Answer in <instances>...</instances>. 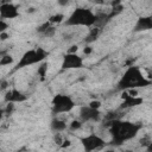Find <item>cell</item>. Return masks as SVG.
<instances>
[{"label":"cell","instance_id":"6da1fadb","mask_svg":"<svg viewBox=\"0 0 152 152\" xmlns=\"http://www.w3.org/2000/svg\"><path fill=\"white\" fill-rule=\"evenodd\" d=\"M140 129L141 125L118 119L112 120L109 128V133L112 134V142L114 145H122L124 142L133 139Z\"/></svg>","mask_w":152,"mask_h":152},{"label":"cell","instance_id":"7a4b0ae2","mask_svg":"<svg viewBox=\"0 0 152 152\" xmlns=\"http://www.w3.org/2000/svg\"><path fill=\"white\" fill-rule=\"evenodd\" d=\"M150 84H151V81L142 75L141 70L138 66L131 65L126 69V71L121 76L118 83V88L125 91L129 89H137L140 87H147Z\"/></svg>","mask_w":152,"mask_h":152},{"label":"cell","instance_id":"3957f363","mask_svg":"<svg viewBox=\"0 0 152 152\" xmlns=\"http://www.w3.org/2000/svg\"><path fill=\"white\" fill-rule=\"evenodd\" d=\"M99 17L89 8L78 7L71 12V14L65 20V25L68 26H86L91 27L96 24Z\"/></svg>","mask_w":152,"mask_h":152},{"label":"cell","instance_id":"277c9868","mask_svg":"<svg viewBox=\"0 0 152 152\" xmlns=\"http://www.w3.org/2000/svg\"><path fill=\"white\" fill-rule=\"evenodd\" d=\"M46 56H48L46 51L44 49H42V48L27 50L20 57V59L18 61V63L14 66L13 70H19V69H23V68H26V66H30V65H33V64L42 63V62H44Z\"/></svg>","mask_w":152,"mask_h":152},{"label":"cell","instance_id":"5b68a950","mask_svg":"<svg viewBox=\"0 0 152 152\" xmlns=\"http://www.w3.org/2000/svg\"><path fill=\"white\" fill-rule=\"evenodd\" d=\"M52 113L53 114H62V113H68L72 110L75 107L74 100L65 94H57L52 99Z\"/></svg>","mask_w":152,"mask_h":152},{"label":"cell","instance_id":"8992f818","mask_svg":"<svg viewBox=\"0 0 152 152\" xmlns=\"http://www.w3.org/2000/svg\"><path fill=\"white\" fill-rule=\"evenodd\" d=\"M80 140H81V144L83 146L84 152H94L96 150L102 148L106 144L101 137H99L97 134H94V133L86 135V137L81 138Z\"/></svg>","mask_w":152,"mask_h":152},{"label":"cell","instance_id":"52a82bcc","mask_svg":"<svg viewBox=\"0 0 152 152\" xmlns=\"http://www.w3.org/2000/svg\"><path fill=\"white\" fill-rule=\"evenodd\" d=\"M83 66V58L77 53H65L62 61V69H81Z\"/></svg>","mask_w":152,"mask_h":152},{"label":"cell","instance_id":"ba28073f","mask_svg":"<svg viewBox=\"0 0 152 152\" xmlns=\"http://www.w3.org/2000/svg\"><path fill=\"white\" fill-rule=\"evenodd\" d=\"M19 17L18 7L12 2H4L0 5V19H14Z\"/></svg>","mask_w":152,"mask_h":152},{"label":"cell","instance_id":"9c48e42d","mask_svg":"<svg viewBox=\"0 0 152 152\" xmlns=\"http://www.w3.org/2000/svg\"><path fill=\"white\" fill-rule=\"evenodd\" d=\"M101 116V113L99 109H93L88 106H84L80 110V118L84 122L87 121H99Z\"/></svg>","mask_w":152,"mask_h":152},{"label":"cell","instance_id":"30bf717a","mask_svg":"<svg viewBox=\"0 0 152 152\" xmlns=\"http://www.w3.org/2000/svg\"><path fill=\"white\" fill-rule=\"evenodd\" d=\"M26 100H27V96L15 88L10 89L5 94V102L6 103H20V102H25Z\"/></svg>","mask_w":152,"mask_h":152},{"label":"cell","instance_id":"8fae6325","mask_svg":"<svg viewBox=\"0 0 152 152\" xmlns=\"http://www.w3.org/2000/svg\"><path fill=\"white\" fill-rule=\"evenodd\" d=\"M124 102L121 103V108H132V107H137L139 104H141L144 102V100L139 96H131L128 95V93L125 90L121 95Z\"/></svg>","mask_w":152,"mask_h":152},{"label":"cell","instance_id":"7c38bea8","mask_svg":"<svg viewBox=\"0 0 152 152\" xmlns=\"http://www.w3.org/2000/svg\"><path fill=\"white\" fill-rule=\"evenodd\" d=\"M152 28V17H139L135 25H134V32H142L148 31Z\"/></svg>","mask_w":152,"mask_h":152},{"label":"cell","instance_id":"4fadbf2b","mask_svg":"<svg viewBox=\"0 0 152 152\" xmlns=\"http://www.w3.org/2000/svg\"><path fill=\"white\" fill-rule=\"evenodd\" d=\"M50 127L53 132L56 133H59V132H63L66 129V124L63 121V120H59V119H53L50 124Z\"/></svg>","mask_w":152,"mask_h":152},{"label":"cell","instance_id":"5bb4252c","mask_svg":"<svg viewBox=\"0 0 152 152\" xmlns=\"http://www.w3.org/2000/svg\"><path fill=\"white\" fill-rule=\"evenodd\" d=\"M48 66H49V64L46 63V62H42L40 63V65L38 66V70H37V74L39 75V77H40V80L43 81L44 78H45V76H46V71H48Z\"/></svg>","mask_w":152,"mask_h":152},{"label":"cell","instance_id":"9a60e30c","mask_svg":"<svg viewBox=\"0 0 152 152\" xmlns=\"http://www.w3.org/2000/svg\"><path fill=\"white\" fill-rule=\"evenodd\" d=\"M13 62H14V58L11 55H4L0 58V65L1 66H4V65H11Z\"/></svg>","mask_w":152,"mask_h":152},{"label":"cell","instance_id":"2e32d148","mask_svg":"<svg viewBox=\"0 0 152 152\" xmlns=\"http://www.w3.org/2000/svg\"><path fill=\"white\" fill-rule=\"evenodd\" d=\"M63 19H64V15L58 13V14H55V15L50 17L49 23H61V21H63Z\"/></svg>","mask_w":152,"mask_h":152},{"label":"cell","instance_id":"e0dca14e","mask_svg":"<svg viewBox=\"0 0 152 152\" xmlns=\"http://www.w3.org/2000/svg\"><path fill=\"white\" fill-rule=\"evenodd\" d=\"M82 127V121L80 120H72L71 124H70V129L71 131H77Z\"/></svg>","mask_w":152,"mask_h":152},{"label":"cell","instance_id":"ac0fdd59","mask_svg":"<svg viewBox=\"0 0 152 152\" xmlns=\"http://www.w3.org/2000/svg\"><path fill=\"white\" fill-rule=\"evenodd\" d=\"M88 107H90V108H93V109H99V110H100L101 102H100L99 100H93V101H90V102H89Z\"/></svg>","mask_w":152,"mask_h":152},{"label":"cell","instance_id":"d6986e66","mask_svg":"<svg viewBox=\"0 0 152 152\" xmlns=\"http://www.w3.org/2000/svg\"><path fill=\"white\" fill-rule=\"evenodd\" d=\"M49 27H50V23H49V21H46V23H44L43 25H40V26L37 28V31H38L39 33H44Z\"/></svg>","mask_w":152,"mask_h":152},{"label":"cell","instance_id":"ffe728a7","mask_svg":"<svg viewBox=\"0 0 152 152\" xmlns=\"http://www.w3.org/2000/svg\"><path fill=\"white\" fill-rule=\"evenodd\" d=\"M7 28H8V24H7L5 20L0 19V34L4 33V32H6Z\"/></svg>","mask_w":152,"mask_h":152},{"label":"cell","instance_id":"44dd1931","mask_svg":"<svg viewBox=\"0 0 152 152\" xmlns=\"http://www.w3.org/2000/svg\"><path fill=\"white\" fill-rule=\"evenodd\" d=\"M96 36H97V28H93L91 32H90V34L88 36L87 42H91V40H94V39L96 38Z\"/></svg>","mask_w":152,"mask_h":152},{"label":"cell","instance_id":"7402d4cb","mask_svg":"<svg viewBox=\"0 0 152 152\" xmlns=\"http://www.w3.org/2000/svg\"><path fill=\"white\" fill-rule=\"evenodd\" d=\"M13 109H14V103H7L6 109H4V110H5V114H11L13 112Z\"/></svg>","mask_w":152,"mask_h":152},{"label":"cell","instance_id":"603a6c76","mask_svg":"<svg viewBox=\"0 0 152 152\" xmlns=\"http://www.w3.org/2000/svg\"><path fill=\"white\" fill-rule=\"evenodd\" d=\"M53 33H55V28L50 26V27H49V28H48V30H46V31H45L43 34H44V36H48V37H50V36H52Z\"/></svg>","mask_w":152,"mask_h":152},{"label":"cell","instance_id":"cb8c5ba5","mask_svg":"<svg viewBox=\"0 0 152 152\" xmlns=\"http://www.w3.org/2000/svg\"><path fill=\"white\" fill-rule=\"evenodd\" d=\"M70 145H71V141L66 139V140H63V141L61 142V145H59V146H61L62 148H65V147H69Z\"/></svg>","mask_w":152,"mask_h":152},{"label":"cell","instance_id":"d4e9b609","mask_svg":"<svg viewBox=\"0 0 152 152\" xmlns=\"http://www.w3.org/2000/svg\"><path fill=\"white\" fill-rule=\"evenodd\" d=\"M77 50H78V46H77V45H72V46H71V49H70L66 53H76V52H77Z\"/></svg>","mask_w":152,"mask_h":152},{"label":"cell","instance_id":"484cf974","mask_svg":"<svg viewBox=\"0 0 152 152\" xmlns=\"http://www.w3.org/2000/svg\"><path fill=\"white\" fill-rule=\"evenodd\" d=\"M91 51H93V50H91V48H90V46H87V48H84V49H83V52H84L86 55L91 53Z\"/></svg>","mask_w":152,"mask_h":152},{"label":"cell","instance_id":"4316f807","mask_svg":"<svg viewBox=\"0 0 152 152\" xmlns=\"http://www.w3.org/2000/svg\"><path fill=\"white\" fill-rule=\"evenodd\" d=\"M7 38H8V34L6 32H4V33L0 34V40H6Z\"/></svg>","mask_w":152,"mask_h":152},{"label":"cell","instance_id":"83f0119b","mask_svg":"<svg viewBox=\"0 0 152 152\" xmlns=\"http://www.w3.org/2000/svg\"><path fill=\"white\" fill-rule=\"evenodd\" d=\"M4 115H5V110H4L2 108H0V121L2 120V118H4Z\"/></svg>","mask_w":152,"mask_h":152},{"label":"cell","instance_id":"f1b7e54d","mask_svg":"<svg viewBox=\"0 0 152 152\" xmlns=\"http://www.w3.org/2000/svg\"><path fill=\"white\" fill-rule=\"evenodd\" d=\"M0 88H1V89H5V88H7V82H2Z\"/></svg>","mask_w":152,"mask_h":152},{"label":"cell","instance_id":"f546056e","mask_svg":"<svg viewBox=\"0 0 152 152\" xmlns=\"http://www.w3.org/2000/svg\"><path fill=\"white\" fill-rule=\"evenodd\" d=\"M107 152H113V151H110V150H109V151H107Z\"/></svg>","mask_w":152,"mask_h":152}]
</instances>
